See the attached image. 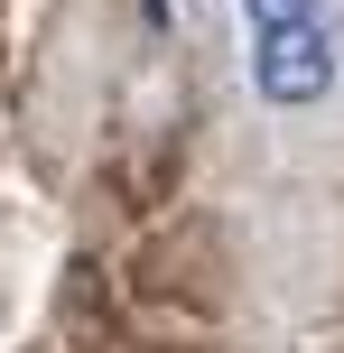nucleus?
I'll use <instances>...</instances> for the list:
<instances>
[{
  "mask_svg": "<svg viewBox=\"0 0 344 353\" xmlns=\"http://www.w3.org/2000/svg\"><path fill=\"white\" fill-rule=\"evenodd\" d=\"M242 84L279 130H326L344 112V0H223Z\"/></svg>",
  "mask_w": 344,
  "mask_h": 353,
  "instance_id": "nucleus-1",
  "label": "nucleus"
}]
</instances>
